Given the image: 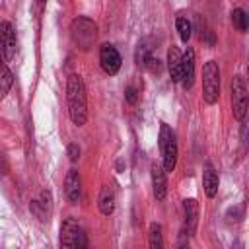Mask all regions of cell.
I'll return each instance as SVG.
<instances>
[{
	"label": "cell",
	"instance_id": "1",
	"mask_svg": "<svg viewBox=\"0 0 249 249\" xmlns=\"http://www.w3.org/2000/svg\"><path fill=\"white\" fill-rule=\"evenodd\" d=\"M66 103H68V115L70 121L76 126H82L88 121V97H86V86L82 76L70 74L66 82Z\"/></svg>",
	"mask_w": 249,
	"mask_h": 249
},
{
	"label": "cell",
	"instance_id": "2",
	"mask_svg": "<svg viewBox=\"0 0 249 249\" xmlns=\"http://www.w3.org/2000/svg\"><path fill=\"white\" fill-rule=\"evenodd\" d=\"M70 35H72V41L78 49L82 51H89L95 43V37H97V25L89 19V18H76L70 25Z\"/></svg>",
	"mask_w": 249,
	"mask_h": 249
},
{
	"label": "cell",
	"instance_id": "3",
	"mask_svg": "<svg viewBox=\"0 0 249 249\" xmlns=\"http://www.w3.org/2000/svg\"><path fill=\"white\" fill-rule=\"evenodd\" d=\"M202 97L208 105H214L220 97V68L216 60H208L202 68Z\"/></svg>",
	"mask_w": 249,
	"mask_h": 249
},
{
	"label": "cell",
	"instance_id": "4",
	"mask_svg": "<svg viewBox=\"0 0 249 249\" xmlns=\"http://www.w3.org/2000/svg\"><path fill=\"white\" fill-rule=\"evenodd\" d=\"M158 144H160V150H161L165 171H173L175 165H177V140H175V132L165 123L160 124Z\"/></svg>",
	"mask_w": 249,
	"mask_h": 249
},
{
	"label": "cell",
	"instance_id": "5",
	"mask_svg": "<svg viewBox=\"0 0 249 249\" xmlns=\"http://www.w3.org/2000/svg\"><path fill=\"white\" fill-rule=\"evenodd\" d=\"M249 111V93L241 76L231 78V113L237 121H243Z\"/></svg>",
	"mask_w": 249,
	"mask_h": 249
},
{
	"label": "cell",
	"instance_id": "6",
	"mask_svg": "<svg viewBox=\"0 0 249 249\" xmlns=\"http://www.w3.org/2000/svg\"><path fill=\"white\" fill-rule=\"evenodd\" d=\"M86 237L82 226L76 218H66L60 226V249H80L82 239Z\"/></svg>",
	"mask_w": 249,
	"mask_h": 249
},
{
	"label": "cell",
	"instance_id": "7",
	"mask_svg": "<svg viewBox=\"0 0 249 249\" xmlns=\"http://www.w3.org/2000/svg\"><path fill=\"white\" fill-rule=\"evenodd\" d=\"M99 64H101L105 74L115 76L119 72V68H121V54H119V51L113 45H109V43L101 45V49H99Z\"/></svg>",
	"mask_w": 249,
	"mask_h": 249
},
{
	"label": "cell",
	"instance_id": "8",
	"mask_svg": "<svg viewBox=\"0 0 249 249\" xmlns=\"http://www.w3.org/2000/svg\"><path fill=\"white\" fill-rule=\"evenodd\" d=\"M0 45H2V56L4 62H10L16 54V31L10 21L0 23Z\"/></svg>",
	"mask_w": 249,
	"mask_h": 249
},
{
	"label": "cell",
	"instance_id": "9",
	"mask_svg": "<svg viewBox=\"0 0 249 249\" xmlns=\"http://www.w3.org/2000/svg\"><path fill=\"white\" fill-rule=\"evenodd\" d=\"M152 189H154V196L158 200H163L165 198V193H167V171L163 167V163H158L154 161L152 163Z\"/></svg>",
	"mask_w": 249,
	"mask_h": 249
},
{
	"label": "cell",
	"instance_id": "10",
	"mask_svg": "<svg viewBox=\"0 0 249 249\" xmlns=\"http://www.w3.org/2000/svg\"><path fill=\"white\" fill-rule=\"evenodd\" d=\"M167 70H169L171 82L181 84V78H183V54H181V51L177 47H171L167 51Z\"/></svg>",
	"mask_w": 249,
	"mask_h": 249
},
{
	"label": "cell",
	"instance_id": "11",
	"mask_svg": "<svg viewBox=\"0 0 249 249\" xmlns=\"http://www.w3.org/2000/svg\"><path fill=\"white\" fill-rule=\"evenodd\" d=\"M64 191H66V196L72 204H78L80 200V195H82V179H80V173L76 169H70L66 179H64Z\"/></svg>",
	"mask_w": 249,
	"mask_h": 249
},
{
	"label": "cell",
	"instance_id": "12",
	"mask_svg": "<svg viewBox=\"0 0 249 249\" xmlns=\"http://www.w3.org/2000/svg\"><path fill=\"white\" fill-rule=\"evenodd\" d=\"M183 212H185V230L189 235H193L198 226V202L195 198H185Z\"/></svg>",
	"mask_w": 249,
	"mask_h": 249
},
{
	"label": "cell",
	"instance_id": "13",
	"mask_svg": "<svg viewBox=\"0 0 249 249\" xmlns=\"http://www.w3.org/2000/svg\"><path fill=\"white\" fill-rule=\"evenodd\" d=\"M195 84V51L187 49L183 54V78H181V86L185 89H191Z\"/></svg>",
	"mask_w": 249,
	"mask_h": 249
},
{
	"label": "cell",
	"instance_id": "14",
	"mask_svg": "<svg viewBox=\"0 0 249 249\" xmlns=\"http://www.w3.org/2000/svg\"><path fill=\"white\" fill-rule=\"evenodd\" d=\"M218 185H220V179H218V171L206 163V169L202 173V187H204V193L208 198H214L216 193H218Z\"/></svg>",
	"mask_w": 249,
	"mask_h": 249
},
{
	"label": "cell",
	"instance_id": "15",
	"mask_svg": "<svg viewBox=\"0 0 249 249\" xmlns=\"http://www.w3.org/2000/svg\"><path fill=\"white\" fill-rule=\"evenodd\" d=\"M97 204H99V212H101L103 216L113 214V210H115V191H113V187H109V185L101 187Z\"/></svg>",
	"mask_w": 249,
	"mask_h": 249
},
{
	"label": "cell",
	"instance_id": "16",
	"mask_svg": "<svg viewBox=\"0 0 249 249\" xmlns=\"http://www.w3.org/2000/svg\"><path fill=\"white\" fill-rule=\"evenodd\" d=\"M148 247L150 249H163V231L160 224H150V231H148Z\"/></svg>",
	"mask_w": 249,
	"mask_h": 249
},
{
	"label": "cell",
	"instance_id": "17",
	"mask_svg": "<svg viewBox=\"0 0 249 249\" xmlns=\"http://www.w3.org/2000/svg\"><path fill=\"white\" fill-rule=\"evenodd\" d=\"M231 23L239 29V31H247L249 29V14L245 12V10H241V8H235L233 12H231Z\"/></svg>",
	"mask_w": 249,
	"mask_h": 249
},
{
	"label": "cell",
	"instance_id": "18",
	"mask_svg": "<svg viewBox=\"0 0 249 249\" xmlns=\"http://www.w3.org/2000/svg\"><path fill=\"white\" fill-rule=\"evenodd\" d=\"M12 84H14V76H12V72L8 70V66L4 62L2 64V70H0V97H6V93L12 88Z\"/></svg>",
	"mask_w": 249,
	"mask_h": 249
},
{
	"label": "cell",
	"instance_id": "19",
	"mask_svg": "<svg viewBox=\"0 0 249 249\" xmlns=\"http://www.w3.org/2000/svg\"><path fill=\"white\" fill-rule=\"evenodd\" d=\"M175 27H177V33H179V37L187 43L189 39H191V31H193V25H191V21L187 19V18H177V21H175Z\"/></svg>",
	"mask_w": 249,
	"mask_h": 249
},
{
	"label": "cell",
	"instance_id": "20",
	"mask_svg": "<svg viewBox=\"0 0 249 249\" xmlns=\"http://www.w3.org/2000/svg\"><path fill=\"white\" fill-rule=\"evenodd\" d=\"M150 58H152V54H150L148 47H146V45H138V47H136V53H134L136 64H138V66H146Z\"/></svg>",
	"mask_w": 249,
	"mask_h": 249
},
{
	"label": "cell",
	"instance_id": "21",
	"mask_svg": "<svg viewBox=\"0 0 249 249\" xmlns=\"http://www.w3.org/2000/svg\"><path fill=\"white\" fill-rule=\"evenodd\" d=\"M124 99L130 103V105H134L136 101H138V91H136V88H132V86H128L126 89H124Z\"/></svg>",
	"mask_w": 249,
	"mask_h": 249
},
{
	"label": "cell",
	"instance_id": "22",
	"mask_svg": "<svg viewBox=\"0 0 249 249\" xmlns=\"http://www.w3.org/2000/svg\"><path fill=\"white\" fill-rule=\"evenodd\" d=\"M66 154H68V160L70 161H78V158H80V146L78 144H68Z\"/></svg>",
	"mask_w": 249,
	"mask_h": 249
},
{
	"label": "cell",
	"instance_id": "23",
	"mask_svg": "<svg viewBox=\"0 0 249 249\" xmlns=\"http://www.w3.org/2000/svg\"><path fill=\"white\" fill-rule=\"evenodd\" d=\"M146 68H150L152 72H161V64H160V60H158V58H154V56L148 60Z\"/></svg>",
	"mask_w": 249,
	"mask_h": 249
},
{
	"label": "cell",
	"instance_id": "24",
	"mask_svg": "<svg viewBox=\"0 0 249 249\" xmlns=\"http://www.w3.org/2000/svg\"><path fill=\"white\" fill-rule=\"evenodd\" d=\"M241 140L243 144H249V121H245L241 126Z\"/></svg>",
	"mask_w": 249,
	"mask_h": 249
},
{
	"label": "cell",
	"instance_id": "25",
	"mask_svg": "<svg viewBox=\"0 0 249 249\" xmlns=\"http://www.w3.org/2000/svg\"><path fill=\"white\" fill-rule=\"evenodd\" d=\"M80 249H89V247H88V241H86V237L82 239V245H80Z\"/></svg>",
	"mask_w": 249,
	"mask_h": 249
},
{
	"label": "cell",
	"instance_id": "26",
	"mask_svg": "<svg viewBox=\"0 0 249 249\" xmlns=\"http://www.w3.org/2000/svg\"><path fill=\"white\" fill-rule=\"evenodd\" d=\"M179 249H191V247H189L187 243H181V245H179Z\"/></svg>",
	"mask_w": 249,
	"mask_h": 249
},
{
	"label": "cell",
	"instance_id": "27",
	"mask_svg": "<svg viewBox=\"0 0 249 249\" xmlns=\"http://www.w3.org/2000/svg\"><path fill=\"white\" fill-rule=\"evenodd\" d=\"M247 78H249V66H247Z\"/></svg>",
	"mask_w": 249,
	"mask_h": 249
}]
</instances>
